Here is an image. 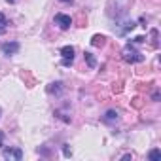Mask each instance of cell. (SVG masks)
<instances>
[{
    "instance_id": "obj_9",
    "label": "cell",
    "mask_w": 161,
    "mask_h": 161,
    "mask_svg": "<svg viewBox=\"0 0 161 161\" xmlns=\"http://www.w3.org/2000/svg\"><path fill=\"white\" fill-rule=\"evenodd\" d=\"M84 59H86V63L89 64V68H95V66H97V61H95V57H93V53H89V51H86V53H84Z\"/></svg>"
},
{
    "instance_id": "obj_11",
    "label": "cell",
    "mask_w": 161,
    "mask_h": 161,
    "mask_svg": "<svg viewBox=\"0 0 161 161\" xmlns=\"http://www.w3.org/2000/svg\"><path fill=\"white\" fill-rule=\"evenodd\" d=\"M148 159H150V161H157V159H161V152H159L157 148H153V150L148 153Z\"/></svg>"
},
{
    "instance_id": "obj_5",
    "label": "cell",
    "mask_w": 161,
    "mask_h": 161,
    "mask_svg": "<svg viewBox=\"0 0 161 161\" xmlns=\"http://www.w3.org/2000/svg\"><path fill=\"white\" fill-rule=\"evenodd\" d=\"M61 55H63V61L72 63V61H74V47H72V46H64V47H61Z\"/></svg>"
},
{
    "instance_id": "obj_8",
    "label": "cell",
    "mask_w": 161,
    "mask_h": 161,
    "mask_svg": "<svg viewBox=\"0 0 161 161\" xmlns=\"http://www.w3.org/2000/svg\"><path fill=\"white\" fill-rule=\"evenodd\" d=\"M118 116H119V114H118L116 110H108V112L104 114L103 121H104V123H114V121H118Z\"/></svg>"
},
{
    "instance_id": "obj_12",
    "label": "cell",
    "mask_w": 161,
    "mask_h": 161,
    "mask_svg": "<svg viewBox=\"0 0 161 161\" xmlns=\"http://www.w3.org/2000/svg\"><path fill=\"white\" fill-rule=\"evenodd\" d=\"M133 42L135 44H142V42H146V36H136V38H133Z\"/></svg>"
},
{
    "instance_id": "obj_15",
    "label": "cell",
    "mask_w": 161,
    "mask_h": 161,
    "mask_svg": "<svg viewBox=\"0 0 161 161\" xmlns=\"http://www.w3.org/2000/svg\"><path fill=\"white\" fill-rule=\"evenodd\" d=\"M2 142H4V135L0 133V148H2Z\"/></svg>"
},
{
    "instance_id": "obj_7",
    "label": "cell",
    "mask_w": 161,
    "mask_h": 161,
    "mask_svg": "<svg viewBox=\"0 0 161 161\" xmlns=\"http://www.w3.org/2000/svg\"><path fill=\"white\" fill-rule=\"evenodd\" d=\"M63 89H64V87H63L61 82H55V84H49V86H47V93H49V95H61Z\"/></svg>"
},
{
    "instance_id": "obj_4",
    "label": "cell",
    "mask_w": 161,
    "mask_h": 161,
    "mask_svg": "<svg viewBox=\"0 0 161 161\" xmlns=\"http://www.w3.org/2000/svg\"><path fill=\"white\" fill-rule=\"evenodd\" d=\"M4 157L19 161V159H23V150L21 148H8V150H4Z\"/></svg>"
},
{
    "instance_id": "obj_17",
    "label": "cell",
    "mask_w": 161,
    "mask_h": 161,
    "mask_svg": "<svg viewBox=\"0 0 161 161\" xmlns=\"http://www.w3.org/2000/svg\"><path fill=\"white\" fill-rule=\"evenodd\" d=\"M6 2H10V4H14V2H15V0H6Z\"/></svg>"
},
{
    "instance_id": "obj_2",
    "label": "cell",
    "mask_w": 161,
    "mask_h": 161,
    "mask_svg": "<svg viewBox=\"0 0 161 161\" xmlns=\"http://www.w3.org/2000/svg\"><path fill=\"white\" fill-rule=\"evenodd\" d=\"M53 21H55V25H57L61 31H68L70 25H72V17L66 15V14H57V15L53 17Z\"/></svg>"
},
{
    "instance_id": "obj_13",
    "label": "cell",
    "mask_w": 161,
    "mask_h": 161,
    "mask_svg": "<svg viewBox=\"0 0 161 161\" xmlns=\"http://www.w3.org/2000/svg\"><path fill=\"white\" fill-rule=\"evenodd\" d=\"M63 152H64V155H66V157H68V155H72V150L68 148V144H64V146H63Z\"/></svg>"
},
{
    "instance_id": "obj_16",
    "label": "cell",
    "mask_w": 161,
    "mask_h": 161,
    "mask_svg": "<svg viewBox=\"0 0 161 161\" xmlns=\"http://www.w3.org/2000/svg\"><path fill=\"white\" fill-rule=\"evenodd\" d=\"M61 2H64V4H72L74 0H61Z\"/></svg>"
},
{
    "instance_id": "obj_6",
    "label": "cell",
    "mask_w": 161,
    "mask_h": 161,
    "mask_svg": "<svg viewBox=\"0 0 161 161\" xmlns=\"http://www.w3.org/2000/svg\"><path fill=\"white\" fill-rule=\"evenodd\" d=\"M106 44V36H103V34H93L91 36V46L93 47H103Z\"/></svg>"
},
{
    "instance_id": "obj_1",
    "label": "cell",
    "mask_w": 161,
    "mask_h": 161,
    "mask_svg": "<svg viewBox=\"0 0 161 161\" xmlns=\"http://www.w3.org/2000/svg\"><path fill=\"white\" fill-rule=\"evenodd\" d=\"M121 55H123V61H127V63H142V61H144V55H142L140 51H136L131 44H127V46L123 47Z\"/></svg>"
},
{
    "instance_id": "obj_14",
    "label": "cell",
    "mask_w": 161,
    "mask_h": 161,
    "mask_svg": "<svg viewBox=\"0 0 161 161\" xmlns=\"http://www.w3.org/2000/svg\"><path fill=\"white\" fill-rule=\"evenodd\" d=\"M121 91H123L121 84H116V86H114V93H121Z\"/></svg>"
},
{
    "instance_id": "obj_3",
    "label": "cell",
    "mask_w": 161,
    "mask_h": 161,
    "mask_svg": "<svg viewBox=\"0 0 161 161\" xmlns=\"http://www.w3.org/2000/svg\"><path fill=\"white\" fill-rule=\"evenodd\" d=\"M19 42H6V44H2V46H0V49H2V53L4 55H15L17 51H19Z\"/></svg>"
},
{
    "instance_id": "obj_10",
    "label": "cell",
    "mask_w": 161,
    "mask_h": 161,
    "mask_svg": "<svg viewBox=\"0 0 161 161\" xmlns=\"http://www.w3.org/2000/svg\"><path fill=\"white\" fill-rule=\"evenodd\" d=\"M8 17L4 15V14H0V34H4L6 32V29H8Z\"/></svg>"
}]
</instances>
